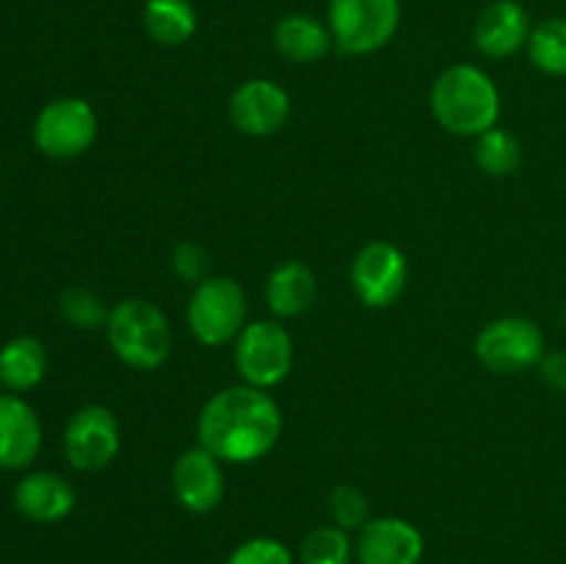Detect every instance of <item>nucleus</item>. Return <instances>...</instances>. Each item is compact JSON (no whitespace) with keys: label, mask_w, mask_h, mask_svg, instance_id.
<instances>
[{"label":"nucleus","mask_w":566,"mask_h":564,"mask_svg":"<svg viewBox=\"0 0 566 564\" xmlns=\"http://www.w3.org/2000/svg\"><path fill=\"white\" fill-rule=\"evenodd\" d=\"M280 404L252 385H232L213 393L197 418L199 446L230 464L269 457L282 437Z\"/></svg>","instance_id":"f257e3e1"},{"label":"nucleus","mask_w":566,"mask_h":564,"mask_svg":"<svg viewBox=\"0 0 566 564\" xmlns=\"http://www.w3.org/2000/svg\"><path fill=\"white\" fill-rule=\"evenodd\" d=\"M431 116L451 136L479 138L497 127L501 92L484 70L473 64L448 66L429 92Z\"/></svg>","instance_id":"f03ea898"},{"label":"nucleus","mask_w":566,"mask_h":564,"mask_svg":"<svg viewBox=\"0 0 566 564\" xmlns=\"http://www.w3.org/2000/svg\"><path fill=\"white\" fill-rule=\"evenodd\" d=\"M105 337L116 357L133 370H158L175 348L169 318L147 299H125L114 304Z\"/></svg>","instance_id":"7ed1b4c3"},{"label":"nucleus","mask_w":566,"mask_h":564,"mask_svg":"<svg viewBox=\"0 0 566 564\" xmlns=\"http://www.w3.org/2000/svg\"><path fill=\"white\" fill-rule=\"evenodd\" d=\"M247 293L232 276H208L193 285L186 307L188 332L202 346L219 348L235 343L247 326Z\"/></svg>","instance_id":"20e7f679"},{"label":"nucleus","mask_w":566,"mask_h":564,"mask_svg":"<svg viewBox=\"0 0 566 564\" xmlns=\"http://www.w3.org/2000/svg\"><path fill=\"white\" fill-rule=\"evenodd\" d=\"M326 25L343 53H376L401 25V0H329Z\"/></svg>","instance_id":"39448f33"},{"label":"nucleus","mask_w":566,"mask_h":564,"mask_svg":"<svg viewBox=\"0 0 566 564\" xmlns=\"http://www.w3.org/2000/svg\"><path fill=\"white\" fill-rule=\"evenodd\" d=\"M545 335L523 315H503L490 321L475 337V357L497 376H517L539 368L545 357Z\"/></svg>","instance_id":"423d86ee"},{"label":"nucleus","mask_w":566,"mask_h":564,"mask_svg":"<svg viewBox=\"0 0 566 564\" xmlns=\"http://www.w3.org/2000/svg\"><path fill=\"white\" fill-rule=\"evenodd\" d=\"M235 368L243 385L271 390L293 368V337L280 321H252L235 337Z\"/></svg>","instance_id":"0eeeda50"},{"label":"nucleus","mask_w":566,"mask_h":564,"mask_svg":"<svg viewBox=\"0 0 566 564\" xmlns=\"http://www.w3.org/2000/svg\"><path fill=\"white\" fill-rule=\"evenodd\" d=\"M99 119L92 103L83 97L50 100L33 122V144L42 155L55 160H72L88 153L97 138Z\"/></svg>","instance_id":"6e6552de"},{"label":"nucleus","mask_w":566,"mask_h":564,"mask_svg":"<svg viewBox=\"0 0 566 564\" xmlns=\"http://www.w3.org/2000/svg\"><path fill=\"white\" fill-rule=\"evenodd\" d=\"M352 291L365 307L385 310L401 299L409 282L407 254L390 241H370L354 254L352 271Z\"/></svg>","instance_id":"1a4fd4ad"},{"label":"nucleus","mask_w":566,"mask_h":564,"mask_svg":"<svg viewBox=\"0 0 566 564\" xmlns=\"http://www.w3.org/2000/svg\"><path fill=\"white\" fill-rule=\"evenodd\" d=\"M122 448L119 420L103 404L75 409L64 429V457L81 473L108 468Z\"/></svg>","instance_id":"9d476101"},{"label":"nucleus","mask_w":566,"mask_h":564,"mask_svg":"<svg viewBox=\"0 0 566 564\" xmlns=\"http://www.w3.org/2000/svg\"><path fill=\"white\" fill-rule=\"evenodd\" d=\"M227 114L243 136H274L291 119V94L271 77H252L232 92Z\"/></svg>","instance_id":"9b49d317"},{"label":"nucleus","mask_w":566,"mask_h":564,"mask_svg":"<svg viewBox=\"0 0 566 564\" xmlns=\"http://www.w3.org/2000/svg\"><path fill=\"white\" fill-rule=\"evenodd\" d=\"M208 448L193 446L177 457L171 468V492L191 514H208L224 501V468Z\"/></svg>","instance_id":"f8f14e48"},{"label":"nucleus","mask_w":566,"mask_h":564,"mask_svg":"<svg viewBox=\"0 0 566 564\" xmlns=\"http://www.w3.org/2000/svg\"><path fill=\"white\" fill-rule=\"evenodd\" d=\"M423 551V534L403 518H370L354 545L359 564H420Z\"/></svg>","instance_id":"ddd939ff"},{"label":"nucleus","mask_w":566,"mask_h":564,"mask_svg":"<svg viewBox=\"0 0 566 564\" xmlns=\"http://www.w3.org/2000/svg\"><path fill=\"white\" fill-rule=\"evenodd\" d=\"M42 451V420L20 393L0 396V470H25Z\"/></svg>","instance_id":"4468645a"},{"label":"nucleus","mask_w":566,"mask_h":564,"mask_svg":"<svg viewBox=\"0 0 566 564\" xmlns=\"http://www.w3.org/2000/svg\"><path fill=\"white\" fill-rule=\"evenodd\" d=\"M531 17L517 0H495L479 14L473 28V44L486 59H509L528 48Z\"/></svg>","instance_id":"2eb2a0df"},{"label":"nucleus","mask_w":566,"mask_h":564,"mask_svg":"<svg viewBox=\"0 0 566 564\" xmlns=\"http://www.w3.org/2000/svg\"><path fill=\"white\" fill-rule=\"evenodd\" d=\"M75 487L53 470H33L22 476L14 487V509L39 525L66 520L75 509Z\"/></svg>","instance_id":"dca6fc26"},{"label":"nucleus","mask_w":566,"mask_h":564,"mask_svg":"<svg viewBox=\"0 0 566 564\" xmlns=\"http://www.w3.org/2000/svg\"><path fill=\"white\" fill-rule=\"evenodd\" d=\"M318 296L313 269L302 260H282L265 280V304L276 318H298L307 313Z\"/></svg>","instance_id":"f3484780"},{"label":"nucleus","mask_w":566,"mask_h":564,"mask_svg":"<svg viewBox=\"0 0 566 564\" xmlns=\"http://www.w3.org/2000/svg\"><path fill=\"white\" fill-rule=\"evenodd\" d=\"M335 39L326 22L313 14H287L274 28V48L293 64H315L332 50Z\"/></svg>","instance_id":"a211bd4d"},{"label":"nucleus","mask_w":566,"mask_h":564,"mask_svg":"<svg viewBox=\"0 0 566 564\" xmlns=\"http://www.w3.org/2000/svg\"><path fill=\"white\" fill-rule=\"evenodd\" d=\"M48 374V348L39 337L17 335L0 348V385L9 393H28Z\"/></svg>","instance_id":"6ab92c4d"},{"label":"nucleus","mask_w":566,"mask_h":564,"mask_svg":"<svg viewBox=\"0 0 566 564\" xmlns=\"http://www.w3.org/2000/svg\"><path fill=\"white\" fill-rule=\"evenodd\" d=\"M144 31L164 48H180L197 33V11L188 0H147Z\"/></svg>","instance_id":"aec40b11"},{"label":"nucleus","mask_w":566,"mask_h":564,"mask_svg":"<svg viewBox=\"0 0 566 564\" xmlns=\"http://www.w3.org/2000/svg\"><path fill=\"white\" fill-rule=\"evenodd\" d=\"M475 166L490 177H512L523 166V144L506 127H492L475 138Z\"/></svg>","instance_id":"412c9836"},{"label":"nucleus","mask_w":566,"mask_h":564,"mask_svg":"<svg viewBox=\"0 0 566 564\" xmlns=\"http://www.w3.org/2000/svg\"><path fill=\"white\" fill-rule=\"evenodd\" d=\"M528 59L545 75L566 77V17H551L531 31Z\"/></svg>","instance_id":"4be33fe9"},{"label":"nucleus","mask_w":566,"mask_h":564,"mask_svg":"<svg viewBox=\"0 0 566 564\" xmlns=\"http://www.w3.org/2000/svg\"><path fill=\"white\" fill-rule=\"evenodd\" d=\"M352 536L340 525H318L310 531L298 547L302 564H352Z\"/></svg>","instance_id":"5701e85b"},{"label":"nucleus","mask_w":566,"mask_h":564,"mask_svg":"<svg viewBox=\"0 0 566 564\" xmlns=\"http://www.w3.org/2000/svg\"><path fill=\"white\" fill-rule=\"evenodd\" d=\"M61 318L75 330H99L108 324L111 307L97 291L86 285H70L59 299Z\"/></svg>","instance_id":"b1692460"},{"label":"nucleus","mask_w":566,"mask_h":564,"mask_svg":"<svg viewBox=\"0 0 566 564\" xmlns=\"http://www.w3.org/2000/svg\"><path fill=\"white\" fill-rule=\"evenodd\" d=\"M329 512L335 525H340L346 531H359L370 520V501L359 487L337 484L329 492Z\"/></svg>","instance_id":"393cba45"},{"label":"nucleus","mask_w":566,"mask_h":564,"mask_svg":"<svg viewBox=\"0 0 566 564\" xmlns=\"http://www.w3.org/2000/svg\"><path fill=\"white\" fill-rule=\"evenodd\" d=\"M224 564H296V558L287 551L285 542L274 540V536H252V540L241 542Z\"/></svg>","instance_id":"a878e982"},{"label":"nucleus","mask_w":566,"mask_h":564,"mask_svg":"<svg viewBox=\"0 0 566 564\" xmlns=\"http://www.w3.org/2000/svg\"><path fill=\"white\" fill-rule=\"evenodd\" d=\"M171 271H175L180 280L199 285L202 280H208L210 271V254L202 243L197 241H182L177 243V249L171 252Z\"/></svg>","instance_id":"bb28decb"},{"label":"nucleus","mask_w":566,"mask_h":564,"mask_svg":"<svg viewBox=\"0 0 566 564\" xmlns=\"http://www.w3.org/2000/svg\"><path fill=\"white\" fill-rule=\"evenodd\" d=\"M539 374L553 390L566 393V352H551L542 357Z\"/></svg>","instance_id":"cd10ccee"},{"label":"nucleus","mask_w":566,"mask_h":564,"mask_svg":"<svg viewBox=\"0 0 566 564\" xmlns=\"http://www.w3.org/2000/svg\"><path fill=\"white\" fill-rule=\"evenodd\" d=\"M564 324H566V304H564Z\"/></svg>","instance_id":"c85d7f7f"}]
</instances>
